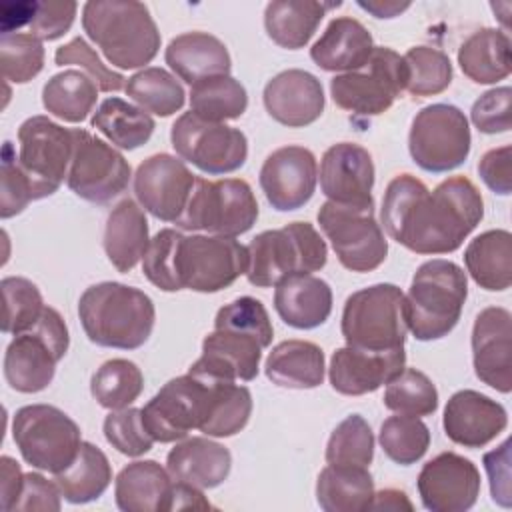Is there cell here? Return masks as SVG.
<instances>
[{
	"mask_svg": "<svg viewBox=\"0 0 512 512\" xmlns=\"http://www.w3.org/2000/svg\"><path fill=\"white\" fill-rule=\"evenodd\" d=\"M420 502L430 512H466L480 494L476 464L456 452H442L428 460L416 480Z\"/></svg>",
	"mask_w": 512,
	"mask_h": 512,
	"instance_id": "d6986e66",
	"label": "cell"
},
{
	"mask_svg": "<svg viewBox=\"0 0 512 512\" xmlns=\"http://www.w3.org/2000/svg\"><path fill=\"white\" fill-rule=\"evenodd\" d=\"M70 336L58 310L46 306L38 322L14 336L4 354V378L12 390L34 394L54 380L56 364L68 352Z\"/></svg>",
	"mask_w": 512,
	"mask_h": 512,
	"instance_id": "52a82bcc",
	"label": "cell"
},
{
	"mask_svg": "<svg viewBox=\"0 0 512 512\" xmlns=\"http://www.w3.org/2000/svg\"><path fill=\"white\" fill-rule=\"evenodd\" d=\"M346 346L364 350L404 348L408 324L404 292L396 284H374L352 292L342 310Z\"/></svg>",
	"mask_w": 512,
	"mask_h": 512,
	"instance_id": "8992f818",
	"label": "cell"
},
{
	"mask_svg": "<svg viewBox=\"0 0 512 512\" xmlns=\"http://www.w3.org/2000/svg\"><path fill=\"white\" fill-rule=\"evenodd\" d=\"M102 430L106 442L124 456H142L154 444V438L148 434L142 422L140 408L128 406L122 410H110V414L104 418Z\"/></svg>",
	"mask_w": 512,
	"mask_h": 512,
	"instance_id": "f5cc1de1",
	"label": "cell"
},
{
	"mask_svg": "<svg viewBox=\"0 0 512 512\" xmlns=\"http://www.w3.org/2000/svg\"><path fill=\"white\" fill-rule=\"evenodd\" d=\"M74 134L48 116H30L18 128V162L32 182L34 200L52 196L68 176Z\"/></svg>",
	"mask_w": 512,
	"mask_h": 512,
	"instance_id": "9a60e30c",
	"label": "cell"
},
{
	"mask_svg": "<svg viewBox=\"0 0 512 512\" xmlns=\"http://www.w3.org/2000/svg\"><path fill=\"white\" fill-rule=\"evenodd\" d=\"M248 270V248L232 236H182L176 250V272L182 288L220 292Z\"/></svg>",
	"mask_w": 512,
	"mask_h": 512,
	"instance_id": "4fadbf2b",
	"label": "cell"
},
{
	"mask_svg": "<svg viewBox=\"0 0 512 512\" xmlns=\"http://www.w3.org/2000/svg\"><path fill=\"white\" fill-rule=\"evenodd\" d=\"M324 352L308 340H284L272 348L264 362L266 378L292 390H310L324 382Z\"/></svg>",
	"mask_w": 512,
	"mask_h": 512,
	"instance_id": "d6a6232c",
	"label": "cell"
},
{
	"mask_svg": "<svg viewBox=\"0 0 512 512\" xmlns=\"http://www.w3.org/2000/svg\"><path fill=\"white\" fill-rule=\"evenodd\" d=\"M216 330H238L258 336L266 346H270L274 328L264 304L252 296H240L230 304L222 306L214 318Z\"/></svg>",
	"mask_w": 512,
	"mask_h": 512,
	"instance_id": "db71d44e",
	"label": "cell"
},
{
	"mask_svg": "<svg viewBox=\"0 0 512 512\" xmlns=\"http://www.w3.org/2000/svg\"><path fill=\"white\" fill-rule=\"evenodd\" d=\"M470 144L468 120L454 104L424 106L410 124L408 150L414 164L426 172L442 174L462 166Z\"/></svg>",
	"mask_w": 512,
	"mask_h": 512,
	"instance_id": "30bf717a",
	"label": "cell"
},
{
	"mask_svg": "<svg viewBox=\"0 0 512 512\" xmlns=\"http://www.w3.org/2000/svg\"><path fill=\"white\" fill-rule=\"evenodd\" d=\"M472 364L486 386L502 394L512 390V314L506 308L488 306L476 316Z\"/></svg>",
	"mask_w": 512,
	"mask_h": 512,
	"instance_id": "7402d4cb",
	"label": "cell"
},
{
	"mask_svg": "<svg viewBox=\"0 0 512 512\" xmlns=\"http://www.w3.org/2000/svg\"><path fill=\"white\" fill-rule=\"evenodd\" d=\"M442 426L446 436L464 448L490 444L508 426L506 408L476 390H458L444 408Z\"/></svg>",
	"mask_w": 512,
	"mask_h": 512,
	"instance_id": "d4e9b609",
	"label": "cell"
},
{
	"mask_svg": "<svg viewBox=\"0 0 512 512\" xmlns=\"http://www.w3.org/2000/svg\"><path fill=\"white\" fill-rule=\"evenodd\" d=\"M182 234L172 228H162L148 244L142 258V272L150 284L164 292L182 290L176 272V250Z\"/></svg>",
	"mask_w": 512,
	"mask_h": 512,
	"instance_id": "816d5d0a",
	"label": "cell"
},
{
	"mask_svg": "<svg viewBox=\"0 0 512 512\" xmlns=\"http://www.w3.org/2000/svg\"><path fill=\"white\" fill-rule=\"evenodd\" d=\"M466 296V272L456 262L434 258L420 264L404 294L408 330L420 342L448 336L460 320Z\"/></svg>",
	"mask_w": 512,
	"mask_h": 512,
	"instance_id": "277c9868",
	"label": "cell"
},
{
	"mask_svg": "<svg viewBox=\"0 0 512 512\" xmlns=\"http://www.w3.org/2000/svg\"><path fill=\"white\" fill-rule=\"evenodd\" d=\"M0 288L4 296L2 332L18 336L30 330L46 308L38 286L22 276H6Z\"/></svg>",
	"mask_w": 512,
	"mask_h": 512,
	"instance_id": "c3c4849f",
	"label": "cell"
},
{
	"mask_svg": "<svg viewBox=\"0 0 512 512\" xmlns=\"http://www.w3.org/2000/svg\"><path fill=\"white\" fill-rule=\"evenodd\" d=\"M72 134L74 152L66 176L68 188L92 204H106L122 194L132 176L128 160L88 130L72 128Z\"/></svg>",
	"mask_w": 512,
	"mask_h": 512,
	"instance_id": "2e32d148",
	"label": "cell"
},
{
	"mask_svg": "<svg viewBox=\"0 0 512 512\" xmlns=\"http://www.w3.org/2000/svg\"><path fill=\"white\" fill-rule=\"evenodd\" d=\"M124 90L138 108L162 118L178 112L186 100L184 88L176 76L158 66H148L132 74L126 80Z\"/></svg>",
	"mask_w": 512,
	"mask_h": 512,
	"instance_id": "7bdbcfd3",
	"label": "cell"
},
{
	"mask_svg": "<svg viewBox=\"0 0 512 512\" xmlns=\"http://www.w3.org/2000/svg\"><path fill=\"white\" fill-rule=\"evenodd\" d=\"M208 406V382L192 374L168 380L140 408L142 422L154 442H178L200 428Z\"/></svg>",
	"mask_w": 512,
	"mask_h": 512,
	"instance_id": "e0dca14e",
	"label": "cell"
},
{
	"mask_svg": "<svg viewBox=\"0 0 512 512\" xmlns=\"http://www.w3.org/2000/svg\"><path fill=\"white\" fill-rule=\"evenodd\" d=\"M164 60L190 86L212 76L230 74L232 58L226 44L208 32H184L170 40Z\"/></svg>",
	"mask_w": 512,
	"mask_h": 512,
	"instance_id": "f1b7e54d",
	"label": "cell"
},
{
	"mask_svg": "<svg viewBox=\"0 0 512 512\" xmlns=\"http://www.w3.org/2000/svg\"><path fill=\"white\" fill-rule=\"evenodd\" d=\"M78 318L90 342L104 348L136 350L154 330V302L140 288L120 282L88 286L78 300Z\"/></svg>",
	"mask_w": 512,
	"mask_h": 512,
	"instance_id": "7a4b0ae2",
	"label": "cell"
},
{
	"mask_svg": "<svg viewBox=\"0 0 512 512\" xmlns=\"http://www.w3.org/2000/svg\"><path fill=\"white\" fill-rule=\"evenodd\" d=\"M402 90H406L404 58L386 46H374L360 70L336 74L330 80L334 104L358 116L386 112Z\"/></svg>",
	"mask_w": 512,
	"mask_h": 512,
	"instance_id": "8fae6325",
	"label": "cell"
},
{
	"mask_svg": "<svg viewBox=\"0 0 512 512\" xmlns=\"http://www.w3.org/2000/svg\"><path fill=\"white\" fill-rule=\"evenodd\" d=\"M12 438L22 458L38 470L58 474L66 470L82 444L78 424L50 404H28L12 418Z\"/></svg>",
	"mask_w": 512,
	"mask_h": 512,
	"instance_id": "9c48e42d",
	"label": "cell"
},
{
	"mask_svg": "<svg viewBox=\"0 0 512 512\" xmlns=\"http://www.w3.org/2000/svg\"><path fill=\"white\" fill-rule=\"evenodd\" d=\"M368 468L328 464L316 480V502L324 512H364L374 496Z\"/></svg>",
	"mask_w": 512,
	"mask_h": 512,
	"instance_id": "8d00e7d4",
	"label": "cell"
},
{
	"mask_svg": "<svg viewBox=\"0 0 512 512\" xmlns=\"http://www.w3.org/2000/svg\"><path fill=\"white\" fill-rule=\"evenodd\" d=\"M258 218V202L242 178H196L182 216L174 222L182 230H204L214 236L248 232Z\"/></svg>",
	"mask_w": 512,
	"mask_h": 512,
	"instance_id": "ba28073f",
	"label": "cell"
},
{
	"mask_svg": "<svg viewBox=\"0 0 512 512\" xmlns=\"http://www.w3.org/2000/svg\"><path fill=\"white\" fill-rule=\"evenodd\" d=\"M98 98V86L82 70H62L44 84L42 104L48 114L78 124L88 118Z\"/></svg>",
	"mask_w": 512,
	"mask_h": 512,
	"instance_id": "ab89813d",
	"label": "cell"
},
{
	"mask_svg": "<svg viewBox=\"0 0 512 512\" xmlns=\"http://www.w3.org/2000/svg\"><path fill=\"white\" fill-rule=\"evenodd\" d=\"M246 108L248 92L230 74L204 78L190 86V112L208 122L236 120Z\"/></svg>",
	"mask_w": 512,
	"mask_h": 512,
	"instance_id": "b9f144b4",
	"label": "cell"
},
{
	"mask_svg": "<svg viewBox=\"0 0 512 512\" xmlns=\"http://www.w3.org/2000/svg\"><path fill=\"white\" fill-rule=\"evenodd\" d=\"M358 6L366 12H370L374 18H394L406 8H410V2H398V0H358Z\"/></svg>",
	"mask_w": 512,
	"mask_h": 512,
	"instance_id": "003e7915",
	"label": "cell"
},
{
	"mask_svg": "<svg viewBox=\"0 0 512 512\" xmlns=\"http://www.w3.org/2000/svg\"><path fill=\"white\" fill-rule=\"evenodd\" d=\"M90 124L122 150H136L144 146L156 128L146 110L116 96L106 98L98 106Z\"/></svg>",
	"mask_w": 512,
	"mask_h": 512,
	"instance_id": "60d3db41",
	"label": "cell"
},
{
	"mask_svg": "<svg viewBox=\"0 0 512 512\" xmlns=\"http://www.w3.org/2000/svg\"><path fill=\"white\" fill-rule=\"evenodd\" d=\"M368 510H378V512H402L414 510V504L410 502V498L406 496L404 490H396V488H384L380 492H374L372 502L368 506Z\"/></svg>",
	"mask_w": 512,
	"mask_h": 512,
	"instance_id": "03108f58",
	"label": "cell"
},
{
	"mask_svg": "<svg viewBox=\"0 0 512 512\" xmlns=\"http://www.w3.org/2000/svg\"><path fill=\"white\" fill-rule=\"evenodd\" d=\"M484 200L472 180L452 176L432 192L412 174L394 176L380 218L392 240L416 254H448L480 224Z\"/></svg>",
	"mask_w": 512,
	"mask_h": 512,
	"instance_id": "6da1fadb",
	"label": "cell"
},
{
	"mask_svg": "<svg viewBox=\"0 0 512 512\" xmlns=\"http://www.w3.org/2000/svg\"><path fill=\"white\" fill-rule=\"evenodd\" d=\"M54 62L58 66H68V64L80 66V70L86 72L102 92H118L126 86L124 82L126 78L114 72L112 68H108L82 36H76L68 44L60 46L54 54Z\"/></svg>",
	"mask_w": 512,
	"mask_h": 512,
	"instance_id": "11a10c76",
	"label": "cell"
},
{
	"mask_svg": "<svg viewBox=\"0 0 512 512\" xmlns=\"http://www.w3.org/2000/svg\"><path fill=\"white\" fill-rule=\"evenodd\" d=\"M510 36L506 30L480 28L458 48L462 72L476 84H496L508 78L512 70Z\"/></svg>",
	"mask_w": 512,
	"mask_h": 512,
	"instance_id": "d590c367",
	"label": "cell"
},
{
	"mask_svg": "<svg viewBox=\"0 0 512 512\" xmlns=\"http://www.w3.org/2000/svg\"><path fill=\"white\" fill-rule=\"evenodd\" d=\"M102 244L110 264L118 272H130L150 244L144 208L130 198L118 202L108 214Z\"/></svg>",
	"mask_w": 512,
	"mask_h": 512,
	"instance_id": "1f68e13d",
	"label": "cell"
},
{
	"mask_svg": "<svg viewBox=\"0 0 512 512\" xmlns=\"http://www.w3.org/2000/svg\"><path fill=\"white\" fill-rule=\"evenodd\" d=\"M62 492L56 482H50L38 472L24 474V482L12 510H48L58 512L62 508Z\"/></svg>",
	"mask_w": 512,
	"mask_h": 512,
	"instance_id": "91938a15",
	"label": "cell"
},
{
	"mask_svg": "<svg viewBox=\"0 0 512 512\" xmlns=\"http://www.w3.org/2000/svg\"><path fill=\"white\" fill-rule=\"evenodd\" d=\"M374 458V434L360 414L346 416L330 434L326 444L328 464H350L368 468Z\"/></svg>",
	"mask_w": 512,
	"mask_h": 512,
	"instance_id": "681fc988",
	"label": "cell"
},
{
	"mask_svg": "<svg viewBox=\"0 0 512 512\" xmlns=\"http://www.w3.org/2000/svg\"><path fill=\"white\" fill-rule=\"evenodd\" d=\"M2 76L12 84H26L44 68L42 40L30 32H2L0 38Z\"/></svg>",
	"mask_w": 512,
	"mask_h": 512,
	"instance_id": "f907efd6",
	"label": "cell"
},
{
	"mask_svg": "<svg viewBox=\"0 0 512 512\" xmlns=\"http://www.w3.org/2000/svg\"><path fill=\"white\" fill-rule=\"evenodd\" d=\"M186 508H194V510H208L210 502L206 500L202 488H196L192 484L186 482H174L172 486V494H170V510H186Z\"/></svg>",
	"mask_w": 512,
	"mask_h": 512,
	"instance_id": "e7e4bbea",
	"label": "cell"
},
{
	"mask_svg": "<svg viewBox=\"0 0 512 512\" xmlns=\"http://www.w3.org/2000/svg\"><path fill=\"white\" fill-rule=\"evenodd\" d=\"M384 406L396 414L428 416L438 408V390L424 372L404 368L386 384Z\"/></svg>",
	"mask_w": 512,
	"mask_h": 512,
	"instance_id": "7dc6e473",
	"label": "cell"
},
{
	"mask_svg": "<svg viewBox=\"0 0 512 512\" xmlns=\"http://www.w3.org/2000/svg\"><path fill=\"white\" fill-rule=\"evenodd\" d=\"M488 480H490V496L502 506H512V490H510V440L506 438L498 448L490 450L482 458Z\"/></svg>",
	"mask_w": 512,
	"mask_h": 512,
	"instance_id": "94428289",
	"label": "cell"
},
{
	"mask_svg": "<svg viewBox=\"0 0 512 512\" xmlns=\"http://www.w3.org/2000/svg\"><path fill=\"white\" fill-rule=\"evenodd\" d=\"M316 182V156L304 146H282L268 154L260 168V188L278 212H292L308 204Z\"/></svg>",
	"mask_w": 512,
	"mask_h": 512,
	"instance_id": "ffe728a7",
	"label": "cell"
},
{
	"mask_svg": "<svg viewBox=\"0 0 512 512\" xmlns=\"http://www.w3.org/2000/svg\"><path fill=\"white\" fill-rule=\"evenodd\" d=\"M172 486L170 472L156 460H136L116 476V506L124 512H168Z\"/></svg>",
	"mask_w": 512,
	"mask_h": 512,
	"instance_id": "4dcf8cb0",
	"label": "cell"
},
{
	"mask_svg": "<svg viewBox=\"0 0 512 512\" xmlns=\"http://www.w3.org/2000/svg\"><path fill=\"white\" fill-rule=\"evenodd\" d=\"M266 344L248 332L216 330L202 342V356L188 368V374L204 380L250 382L258 376Z\"/></svg>",
	"mask_w": 512,
	"mask_h": 512,
	"instance_id": "44dd1931",
	"label": "cell"
},
{
	"mask_svg": "<svg viewBox=\"0 0 512 512\" xmlns=\"http://www.w3.org/2000/svg\"><path fill=\"white\" fill-rule=\"evenodd\" d=\"M82 28L104 58L122 70L150 64L160 50V32L146 4L136 0H90Z\"/></svg>",
	"mask_w": 512,
	"mask_h": 512,
	"instance_id": "3957f363",
	"label": "cell"
},
{
	"mask_svg": "<svg viewBox=\"0 0 512 512\" xmlns=\"http://www.w3.org/2000/svg\"><path fill=\"white\" fill-rule=\"evenodd\" d=\"M470 278L484 290L502 292L512 284V234L508 230H486L464 250Z\"/></svg>",
	"mask_w": 512,
	"mask_h": 512,
	"instance_id": "e575fe53",
	"label": "cell"
},
{
	"mask_svg": "<svg viewBox=\"0 0 512 512\" xmlns=\"http://www.w3.org/2000/svg\"><path fill=\"white\" fill-rule=\"evenodd\" d=\"M402 58L406 64V90L412 96H434L450 86L452 62L442 50L412 46Z\"/></svg>",
	"mask_w": 512,
	"mask_h": 512,
	"instance_id": "bcb514c9",
	"label": "cell"
},
{
	"mask_svg": "<svg viewBox=\"0 0 512 512\" xmlns=\"http://www.w3.org/2000/svg\"><path fill=\"white\" fill-rule=\"evenodd\" d=\"M22 482H24V474L20 470V464L10 456H2L0 458V506H2V510H6V512L12 510L14 502L18 500Z\"/></svg>",
	"mask_w": 512,
	"mask_h": 512,
	"instance_id": "be15d7a7",
	"label": "cell"
},
{
	"mask_svg": "<svg viewBox=\"0 0 512 512\" xmlns=\"http://www.w3.org/2000/svg\"><path fill=\"white\" fill-rule=\"evenodd\" d=\"M510 160H512V146L504 144L484 152V156L478 162V174L494 194L508 196L512 192Z\"/></svg>",
	"mask_w": 512,
	"mask_h": 512,
	"instance_id": "6125c7cd",
	"label": "cell"
},
{
	"mask_svg": "<svg viewBox=\"0 0 512 512\" xmlns=\"http://www.w3.org/2000/svg\"><path fill=\"white\" fill-rule=\"evenodd\" d=\"M204 380V378H202ZM208 382V406L200 432L210 438H228L238 434L250 420L252 394L236 382Z\"/></svg>",
	"mask_w": 512,
	"mask_h": 512,
	"instance_id": "f35d334b",
	"label": "cell"
},
{
	"mask_svg": "<svg viewBox=\"0 0 512 512\" xmlns=\"http://www.w3.org/2000/svg\"><path fill=\"white\" fill-rule=\"evenodd\" d=\"M406 368L404 348L364 350L354 346L338 348L332 354L328 378L332 388L344 396H362L388 384Z\"/></svg>",
	"mask_w": 512,
	"mask_h": 512,
	"instance_id": "cb8c5ba5",
	"label": "cell"
},
{
	"mask_svg": "<svg viewBox=\"0 0 512 512\" xmlns=\"http://www.w3.org/2000/svg\"><path fill=\"white\" fill-rule=\"evenodd\" d=\"M340 2L316 0H274L266 4L264 28L268 38L280 48H304L314 36L326 12Z\"/></svg>",
	"mask_w": 512,
	"mask_h": 512,
	"instance_id": "836d02e7",
	"label": "cell"
},
{
	"mask_svg": "<svg viewBox=\"0 0 512 512\" xmlns=\"http://www.w3.org/2000/svg\"><path fill=\"white\" fill-rule=\"evenodd\" d=\"M510 100H512V88L510 86H498L488 92H484L470 110L472 124L482 134H502L508 132L512 126L510 120Z\"/></svg>",
	"mask_w": 512,
	"mask_h": 512,
	"instance_id": "6f0895ef",
	"label": "cell"
},
{
	"mask_svg": "<svg viewBox=\"0 0 512 512\" xmlns=\"http://www.w3.org/2000/svg\"><path fill=\"white\" fill-rule=\"evenodd\" d=\"M266 112L282 126L304 128L324 112V88L320 80L300 68L272 76L262 92Z\"/></svg>",
	"mask_w": 512,
	"mask_h": 512,
	"instance_id": "484cf974",
	"label": "cell"
},
{
	"mask_svg": "<svg viewBox=\"0 0 512 512\" xmlns=\"http://www.w3.org/2000/svg\"><path fill=\"white\" fill-rule=\"evenodd\" d=\"M378 442L392 462L410 466L426 454L430 446V430L418 416L396 414L382 422Z\"/></svg>",
	"mask_w": 512,
	"mask_h": 512,
	"instance_id": "f6af8a7d",
	"label": "cell"
},
{
	"mask_svg": "<svg viewBox=\"0 0 512 512\" xmlns=\"http://www.w3.org/2000/svg\"><path fill=\"white\" fill-rule=\"evenodd\" d=\"M0 178H2L0 216L6 220V218L20 214L34 200L32 182L26 176V172L22 170L12 142H4Z\"/></svg>",
	"mask_w": 512,
	"mask_h": 512,
	"instance_id": "9f6ffc18",
	"label": "cell"
},
{
	"mask_svg": "<svg viewBox=\"0 0 512 512\" xmlns=\"http://www.w3.org/2000/svg\"><path fill=\"white\" fill-rule=\"evenodd\" d=\"M142 390V370L126 358L106 360L90 380V394L106 410H122L132 406Z\"/></svg>",
	"mask_w": 512,
	"mask_h": 512,
	"instance_id": "ee69618b",
	"label": "cell"
},
{
	"mask_svg": "<svg viewBox=\"0 0 512 512\" xmlns=\"http://www.w3.org/2000/svg\"><path fill=\"white\" fill-rule=\"evenodd\" d=\"M318 224L346 270L372 272L386 260L388 242L374 218V204L326 200L318 210Z\"/></svg>",
	"mask_w": 512,
	"mask_h": 512,
	"instance_id": "7c38bea8",
	"label": "cell"
},
{
	"mask_svg": "<svg viewBox=\"0 0 512 512\" xmlns=\"http://www.w3.org/2000/svg\"><path fill=\"white\" fill-rule=\"evenodd\" d=\"M274 308L282 322L296 330L318 328L332 312V288L312 274L290 276L276 284Z\"/></svg>",
	"mask_w": 512,
	"mask_h": 512,
	"instance_id": "f546056e",
	"label": "cell"
},
{
	"mask_svg": "<svg viewBox=\"0 0 512 512\" xmlns=\"http://www.w3.org/2000/svg\"><path fill=\"white\" fill-rule=\"evenodd\" d=\"M248 248L246 278L252 286H276L290 276L324 268L328 248L310 222H290L276 230L256 234Z\"/></svg>",
	"mask_w": 512,
	"mask_h": 512,
	"instance_id": "5b68a950",
	"label": "cell"
},
{
	"mask_svg": "<svg viewBox=\"0 0 512 512\" xmlns=\"http://www.w3.org/2000/svg\"><path fill=\"white\" fill-rule=\"evenodd\" d=\"M194 182L196 176L184 160L160 152L136 168L134 194L138 204L154 218L176 222L188 204Z\"/></svg>",
	"mask_w": 512,
	"mask_h": 512,
	"instance_id": "ac0fdd59",
	"label": "cell"
},
{
	"mask_svg": "<svg viewBox=\"0 0 512 512\" xmlns=\"http://www.w3.org/2000/svg\"><path fill=\"white\" fill-rule=\"evenodd\" d=\"M374 50V40L368 28L350 16L330 20L322 36L312 44L310 58L326 72L360 70Z\"/></svg>",
	"mask_w": 512,
	"mask_h": 512,
	"instance_id": "83f0119b",
	"label": "cell"
},
{
	"mask_svg": "<svg viewBox=\"0 0 512 512\" xmlns=\"http://www.w3.org/2000/svg\"><path fill=\"white\" fill-rule=\"evenodd\" d=\"M76 10V2H32L28 16L30 34L38 40H58L70 30Z\"/></svg>",
	"mask_w": 512,
	"mask_h": 512,
	"instance_id": "680465c9",
	"label": "cell"
},
{
	"mask_svg": "<svg viewBox=\"0 0 512 512\" xmlns=\"http://www.w3.org/2000/svg\"><path fill=\"white\" fill-rule=\"evenodd\" d=\"M374 162L366 148L354 142L330 146L320 160V190L338 204H374Z\"/></svg>",
	"mask_w": 512,
	"mask_h": 512,
	"instance_id": "603a6c76",
	"label": "cell"
},
{
	"mask_svg": "<svg viewBox=\"0 0 512 512\" xmlns=\"http://www.w3.org/2000/svg\"><path fill=\"white\" fill-rule=\"evenodd\" d=\"M62 498L70 504H88L98 500L112 482V468L106 454L92 442H82L74 462L54 474Z\"/></svg>",
	"mask_w": 512,
	"mask_h": 512,
	"instance_id": "74e56055",
	"label": "cell"
},
{
	"mask_svg": "<svg viewBox=\"0 0 512 512\" xmlns=\"http://www.w3.org/2000/svg\"><path fill=\"white\" fill-rule=\"evenodd\" d=\"M232 468L230 450L204 436H192L178 440L166 456V470L178 482L192 484L196 488L220 486Z\"/></svg>",
	"mask_w": 512,
	"mask_h": 512,
	"instance_id": "4316f807",
	"label": "cell"
},
{
	"mask_svg": "<svg viewBox=\"0 0 512 512\" xmlns=\"http://www.w3.org/2000/svg\"><path fill=\"white\" fill-rule=\"evenodd\" d=\"M170 142L180 160L214 176L242 168L248 158V140L242 130L224 122H208L194 112L176 118Z\"/></svg>",
	"mask_w": 512,
	"mask_h": 512,
	"instance_id": "5bb4252c",
	"label": "cell"
}]
</instances>
